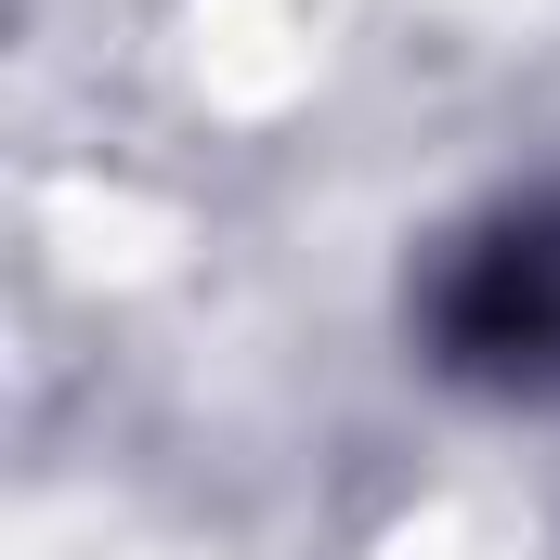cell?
I'll return each mask as SVG.
<instances>
[{
    "mask_svg": "<svg viewBox=\"0 0 560 560\" xmlns=\"http://www.w3.org/2000/svg\"><path fill=\"white\" fill-rule=\"evenodd\" d=\"M430 326H443V365L509 378V392H548L560 378V209L495 222V235L443 275Z\"/></svg>",
    "mask_w": 560,
    "mask_h": 560,
    "instance_id": "obj_1",
    "label": "cell"
}]
</instances>
